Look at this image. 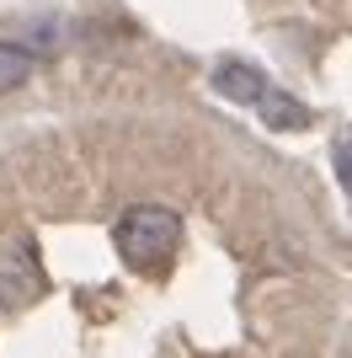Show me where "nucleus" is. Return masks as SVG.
<instances>
[{"label":"nucleus","mask_w":352,"mask_h":358,"mask_svg":"<svg viewBox=\"0 0 352 358\" xmlns=\"http://www.w3.org/2000/svg\"><path fill=\"white\" fill-rule=\"evenodd\" d=\"M112 241H117V257H123L133 273H155V268H166L176 257V246H182V220H176V209H166V203H133V209L117 220Z\"/></svg>","instance_id":"1"},{"label":"nucleus","mask_w":352,"mask_h":358,"mask_svg":"<svg viewBox=\"0 0 352 358\" xmlns=\"http://www.w3.org/2000/svg\"><path fill=\"white\" fill-rule=\"evenodd\" d=\"M38 294H43V268H38L32 241H6L0 246V305L6 310H27Z\"/></svg>","instance_id":"2"},{"label":"nucleus","mask_w":352,"mask_h":358,"mask_svg":"<svg viewBox=\"0 0 352 358\" xmlns=\"http://www.w3.org/2000/svg\"><path fill=\"white\" fill-rule=\"evenodd\" d=\"M214 86H219V96H230V102H262V91H267V75L256 70V64L224 59L219 70H214Z\"/></svg>","instance_id":"3"},{"label":"nucleus","mask_w":352,"mask_h":358,"mask_svg":"<svg viewBox=\"0 0 352 358\" xmlns=\"http://www.w3.org/2000/svg\"><path fill=\"white\" fill-rule=\"evenodd\" d=\"M262 118H267V129H305L309 123V113H305V102H293V96H283V91H272L267 86L262 91Z\"/></svg>","instance_id":"4"},{"label":"nucleus","mask_w":352,"mask_h":358,"mask_svg":"<svg viewBox=\"0 0 352 358\" xmlns=\"http://www.w3.org/2000/svg\"><path fill=\"white\" fill-rule=\"evenodd\" d=\"M32 75V54L22 43H0V91H16Z\"/></svg>","instance_id":"5"}]
</instances>
